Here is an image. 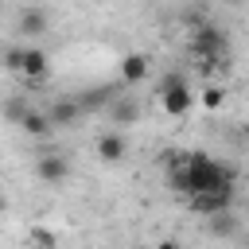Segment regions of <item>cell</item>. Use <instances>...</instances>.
I'll list each match as a JSON object with an SVG mask.
<instances>
[{
  "label": "cell",
  "instance_id": "6da1fadb",
  "mask_svg": "<svg viewBox=\"0 0 249 249\" xmlns=\"http://www.w3.org/2000/svg\"><path fill=\"white\" fill-rule=\"evenodd\" d=\"M175 156L179 160H171V167H167V191L179 198L237 183V167L226 160H214L206 152H175Z\"/></svg>",
  "mask_w": 249,
  "mask_h": 249
},
{
  "label": "cell",
  "instance_id": "7a4b0ae2",
  "mask_svg": "<svg viewBox=\"0 0 249 249\" xmlns=\"http://www.w3.org/2000/svg\"><path fill=\"white\" fill-rule=\"evenodd\" d=\"M187 51H191V58H198L202 70H214V66H222L226 54H230V35H226L222 23H214V19H198V23H191Z\"/></svg>",
  "mask_w": 249,
  "mask_h": 249
},
{
  "label": "cell",
  "instance_id": "3957f363",
  "mask_svg": "<svg viewBox=\"0 0 249 249\" xmlns=\"http://www.w3.org/2000/svg\"><path fill=\"white\" fill-rule=\"evenodd\" d=\"M191 214H222V210H233V187H218V191H198V195H187L183 198Z\"/></svg>",
  "mask_w": 249,
  "mask_h": 249
},
{
  "label": "cell",
  "instance_id": "277c9868",
  "mask_svg": "<svg viewBox=\"0 0 249 249\" xmlns=\"http://www.w3.org/2000/svg\"><path fill=\"white\" fill-rule=\"evenodd\" d=\"M160 109H163L167 117H187V113L195 109V89H191V82L167 86V89L160 93Z\"/></svg>",
  "mask_w": 249,
  "mask_h": 249
},
{
  "label": "cell",
  "instance_id": "5b68a950",
  "mask_svg": "<svg viewBox=\"0 0 249 249\" xmlns=\"http://www.w3.org/2000/svg\"><path fill=\"white\" fill-rule=\"evenodd\" d=\"M148 74H152V58L144 51H128L121 58V66H117L121 86H140V82H148Z\"/></svg>",
  "mask_w": 249,
  "mask_h": 249
},
{
  "label": "cell",
  "instance_id": "8992f818",
  "mask_svg": "<svg viewBox=\"0 0 249 249\" xmlns=\"http://www.w3.org/2000/svg\"><path fill=\"white\" fill-rule=\"evenodd\" d=\"M47 31H51V16H47V8L31 4V8H23V12L16 16V35H23V39H39V35H47Z\"/></svg>",
  "mask_w": 249,
  "mask_h": 249
},
{
  "label": "cell",
  "instance_id": "52a82bcc",
  "mask_svg": "<svg viewBox=\"0 0 249 249\" xmlns=\"http://www.w3.org/2000/svg\"><path fill=\"white\" fill-rule=\"evenodd\" d=\"M51 74V54L43 51V47H23V70H19V78L27 82V86H39L43 78Z\"/></svg>",
  "mask_w": 249,
  "mask_h": 249
},
{
  "label": "cell",
  "instance_id": "ba28073f",
  "mask_svg": "<svg viewBox=\"0 0 249 249\" xmlns=\"http://www.w3.org/2000/svg\"><path fill=\"white\" fill-rule=\"evenodd\" d=\"M47 117H51L54 128H78V121L86 117V109H82L78 97H54L51 109H47Z\"/></svg>",
  "mask_w": 249,
  "mask_h": 249
},
{
  "label": "cell",
  "instance_id": "9c48e42d",
  "mask_svg": "<svg viewBox=\"0 0 249 249\" xmlns=\"http://www.w3.org/2000/svg\"><path fill=\"white\" fill-rule=\"evenodd\" d=\"M35 175H39L43 183H66V179H70V160H66L62 152H43V156L35 160Z\"/></svg>",
  "mask_w": 249,
  "mask_h": 249
},
{
  "label": "cell",
  "instance_id": "30bf717a",
  "mask_svg": "<svg viewBox=\"0 0 249 249\" xmlns=\"http://www.w3.org/2000/svg\"><path fill=\"white\" fill-rule=\"evenodd\" d=\"M105 113H109L113 124H136V121H140V101H136L132 93H117V97L105 105Z\"/></svg>",
  "mask_w": 249,
  "mask_h": 249
},
{
  "label": "cell",
  "instance_id": "8fae6325",
  "mask_svg": "<svg viewBox=\"0 0 249 249\" xmlns=\"http://www.w3.org/2000/svg\"><path fill=\"white\" fill-rule=\"evenodd\" d=\"M93 152H97L101 163H121V160L128 156V140H124V132H101Z\"/></svg>",
  "mask_w": 249,
  "mask_h": 249
},
{
  "label": "cell",
  "instance_id": "7c38bea8",
  "mask_svg": "<svg viewBox=\"0 0 249 249\" xmlns=\"http://www.w3.org/2000/svg\"><path fill=\"white\" fill-rule=\"evenodd\" d=\"M113 97H117V86H89V89L78 93V101H82L86 113H105V105H109Z\"/></svg>",
  "mask_w": 249,
  "mask_h": 249
},
{
  "label": "cell",
  "instance_id": "4fadbf2b",
  "mask_svg": "<svg viewBox=\"0 0 249 249\" xmlns=\"http://www.w3.org/2000/svg\"><path fill=\"white\" fill-rule=\"evenodd\" d=\"M19 132H27V136L43 140V136H51V132H54V124H51L47 109H27V113L19 117Z\"/></svg>",
  "mask_w": 249,
  "mask_h": 249
},
{
  "label": "cell",
  "instance_id": "5bb4252c",
  "mask_svg": "<svg viewBox=\"0 0 249 249\" xmlns=\"http://www.w3.org/2000/svg\"><path fill=\"white\" fill-rule=\"evenodd\" d=\"M195 101H198L206 113H218V109L226 105V86H222V82H206L202 89H195Z\"/></svg>",
  "mask_w": 249,
  "mask_h": 249
},
{
  "label": "cell",
  "instance_id": "9a60e30c",
  "mask_svg": "<svg viewBox=\"0 0 249 249\" xmlns=\"http://www.w3.org/2000/svg\"><path fill=\"white\" fill-rule=\"evenodd\" d=\"M206 233H210V237H233V233H237V218H233L230 210L206 214Z\"/></svg>",
  "mask_w": 249,
  "mask_h": 249
},
{
  "label": "cell",
  "instance_id": "2e32d148",
  "mask_svg": "<svg viewBox=\"0 0 249 249\" xmlns=\"http://www.w3.org/2000/svg\"><path fill=\"white\" fill-rule=\"evenodd\" d=\"M31 109V97H23V93H16V97H8L4 105H0V113H4V121L8 124H19V117Z\"/></svg>",
  "mask_w": 249,
  "mask_h": 249
},
{
  "label": "cell",
  "instance_id": "e0dca14e",
  "mask_svg": "<svg viewBox=\"0 0 249 249\" xmlns=\"http://www.w3.org/2000/svg\"><path fill=\"white\" fill-rule=\"evenodd\" d=\"M0 66H4L8 74H19V70H23V43L4 47V51H0Z\"/></svg>",
  "mask_w": 249,
  "mask_h": 249
},
{
  "label": "cell",
  "instance_id": "ac0fdd59",
  "mask_svg": "<svg viewBox=\"0 0 249 249\" xmlns=\"http://www.w3.org/2000/svg\"><path fill=\"white\" fill-rule=\"evenodd\" d=\"M175 82H191V78H187V70H167L163 78H156V97H160L167 86H175Z\"/></svg>",
  "mask_w": 249,
  "mask_h": 249
},
{
  "label": "cell",
  "instance_id": "d6986e66",
  "mask_svg": "<svg viewBox=\"0 0 249 249\" xmlns=\"http://www.w3.org/2000/svg\"><path fill=\"white\" fill-rule=\"evenodd\" d=\"M27 241H31V245H58V233H51V230L35 226V230L27 233Z\"/></svg>",
  "mask_w": 249,
  "mask_h": 249
},
{
  "label": "cell",
  "instance_id": "ffe728a7",
  "mask_svg": "<svg viewBox=\"0 0 249 249\" xmlns=\"http://www.w3.org/2000/svg\"><path fill=\"white\" fill-rule=\"evenodd\" d=\"M226 4H241V0H226Z\"/></svg>",
  "mask_w": 249,
  "mask_h": 249
},
{
  "label": "cell",
  "instance_id": "44dd1931",
  "mask_svg": "<svg viewBox=\"0 0 249 249\" xmlns=\"http://www.w3.org/2000/svg\"><path fill=\"white\" fill-rule=\"evenodd\" d=\"M0 210H4V195H0Z\"/></svg>",
  "mask_w": 249,
  "mask_h": 249
}]
</instances>
